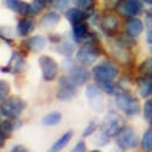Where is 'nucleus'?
<instances>
[{"mask_svg": "<svg viewBox=\"0 0 152 152\" xmlns=\"http://www.w3.org/2000/svg\"><path fill=\"white\" fill-rule=\"evenodd\" d=\"M100 56V50L97 46V42L94 38V35L89 40L83 43V45L77 50L75 58L83 66H91L96 62V60Z\"/></svg>", "mask_w": 152, "mask_h": 152, "instance_id": "obj_1", "label": "nucleus"}, {"mask_svg": "<svg viewBox=\"0 0 152 152\" xmlns=\"http://www.w3.org/2000/svg\"><path fill=\"white\" fill-rule=\"evenodd\" d=\"M115 102H116V106L129 117L137 116L139 113H140L141 106H140L139 100L133 94H130L128 91L123 90L118 95H116Z\"/></svg>", "mask_w": 152, "mask_h": 152, "instance_id": "obj_2", "label": "nucleus"}, {"mask_svg": "<svg viewBox=\"0 0 152 152\" xmlns=\"http://www.w3.org/2000/svg\"><path fill=\"white\" fill-rule=\"evenodd\" d=\"M117 75L118 69L115 63L111 61H102L93 68V77L99 84L113 82Z\"/></svg>", "mask_w": 152, "mask_h": 152, "instance_id": "obj_3", "label": "nucleus"}, {"mask_svg": "<svg viewBox=\"0 0 152 152\" xmlns=\"http://www.w3.org/2000/svg\"><path fill=\"white\" fill-rule=\"evenodd\" d=\"M27 104L23 99L18 96H10L5 99L0 105V112L9 119H15L23 112Z\"/></svg>", "mask_w": 152, "mask_h": 152, "instance_id": "obj_4", "label": "nucleus"}, {"mask_svg": "<svg viewBox=\"0 0 152 152\" xmlns=\"http://www.w3.org/2000/svg\"><path fill=\"white\" fill-rule=\"evenodd\" d=\"M100 128H101V133H104L108 137H115L123 130L124 121L118 113L110 111L104 118Z\"/></svg>", "mask_w": 152, "mask_h": 152, "instance_id": "obj_5", "label": "nucleus"}, {"mask_svg": "<svg viewBox=\"0 0 152 152\" xmlns=\"http://www.w3.org/2000/svg\"><path fill=\"white\" fill-rule=\"evenodd\" d=\"M116 144L121 150H133L139 145V137L130 126H124L123 130L116 136Z\"/></svg>", "mask_w": 152, "mask_h": 152, "instance_id": "obj_6", "label": "nucleus"}, {"mask_svg": "<svg viewBox=\"0 0 152 152\" xmlns=\"http://www.w3.org/2000/svg\"><path fill=\"white\" fill-rule=\"evenodd\" d=\"M102 89L95 84H90L86 86L85 95L89 101V105L91 106L93 110L96 112H104L105 110V101H104V95H102Z\"/></svg>", "mask_w": 152, "mask_h": 152, "instance_id": "obj_7", "label": "nucleus"}, {"mask_svg": "<svg viewBox=\"0 0 152 152\" xmlns=\"http://www.w3.org/2000/svg\"><path fill=\"white\" fill-rule=\"evenodd\" d=\"M39 66L42 68L43 78L46 82H53L54 79H56L57 73H58V65L51 56H48V55L40 56Z\"/></svg>", "mask_w": 152, "mask_h": 152, "instance_id": "obj_8", "label": "nucleus"}, {"mask_svg": "<svg viewBox=\"0 0 152 152\" xmlns=\"http://www.w3.org/2000/svg\"><path fill=\"white\" fill-rule=\"evenodd\" d=\"M116 10L125 17L139 16L144 12V1L142 0H123L116 7Z\"/></svg>", "mask_w": 152, "mask_h": 152, "instance_id": "obj_9", "label": "nucleus"}, {"mask_svg": "<svg viewBox=\"0 0 152 152\" xmlns=\"http://www.w3.org/2000/svg\"><path fill=\"white\" fill-rule=\"evenodd\" d=\"M68 75L67 77L69 78L71 83L74 85V86H80V85H84L88 80L90 79V72L86 69L85 66L80 65V66H77L74 65L69 71H68Z\"/></svg>", "mask_w": 152, "mask_h": 152, "instance_id": "obj_10", "label": "nucleus"}, {"mask_svg": "<svg viewBox=\"0 0 152 152\" xmlns=\"http://www.w3.org/2000/svg\"><path fill=\"white\" fill-rule=\"evenodd\" d=\"M101 29L107 35H115L119 29V20L113 14H105L100 18Z\"/></svg>", "mask_w": 152, "mask_h": 152, "instance_id": "obj_11", "label": "nucleus"}, {"mask_svg": "<svg viewBox=\"0 0 152 152\" xmlns=\"http://www.w3.org/2000/svg\"><path fill=\"white\" fill-rule=\"evenodd\" d=\"M72 35H73L74 42L82 43V42L89 40L90 38L93 37V33H90L89 27H88V24H86L84 21H82V22L73 23V27H72Z\"/></svg>", "mask_w": 152, "mask_h": 152, "instance_id": "obj_12", "label": "nucleus"}, {"mask_svg": "<svg viewBox=\"0 0 152 152\" xmlns=\"http://www.w3.org/2000/svg\"><path fill=\"white\" fill-rule=\"evenodd\" d=\"M144 28H145V24L142 20L139 18L137 16L128 17V20L125 21V33L133 38L140 35L144 32Z\"/></svg>", "mask_w": 152, "mask_h": 152, "instance_id": "obj_13", "label": "nucleus"}, {"mask_svg": "<svg viewBox=\"0 0 152 152\" xmlns=\"http://www.w3.org/2000/svg\"><path fill=\"white\" fill-rule=\"evenodd\" d=\"M24 66V58L22 55L14 53L10 58V61L7 62V65L5 67H0L1 72L4 73H12V74H16L18 73Z\"/></svg>", "mask_w": 152, "mask_h": 152, "instance_id": "obj_14", "label": "nucleus"}, {"mask_svg": "<svg viewBox=\"0 0 152 152\" xmlns=\"http://www.w3.org/2000/svg\"><path fill=\"white\" fill-rule=\"evenodd\" d=\"M3 3L7 9L12 10L18 15H22V16L29 15L31 4H27L23 0H3Z\"/></svg>", "mask_w": 152, "mask_h": 152, "instance_id": "obj_15", "label": "nucleus"}, {"mask_svg": "<svg viewBox=\"0 0 152 152\" xmlns=\"http://www.w3.org/2000/svg\"><path fill=\"white\" fill-rule=\"evenodd\" d=\"M90 16H91V11H85L83 9H79V7H72V9H68L66 11V18L72 24L77 23V22L85 21Z\"/></svg>", "mask_w": 152, "mask_h": 152, "instance_id": "obj_16", "label": "nucleus"}, {"mask_svg": "<svg viewBox=\"0 0 152 152\" xmlns=\"http://www.w3.org/2000/svg\"><path fill=\"white\" fill-rule=\"evenodd\" d=\"M136 86L139 95L141 97H147L152 95V77L151 75H141L136 79Z\"/></svg>", "mask_w": 152, "mask_h": 152, "instance_id": "obj_17", "label": "nucleus"}, {"mask_svg": "<svg viewBox=\"0 0 152 152\" xmlns=\"http://www.w3.org/2000/svg\"><path fill=\"white\" fill-rule=\"evenodd\" d=\"M45 45H46V39L43 35H33V37H29L26 40V46L34 53L42 51L45 48Z\"/></svg>", "mask_w": 152, "mask_h": 152, "instance_id": "obj_18", "label": "nucleus"}, {"mask_svg": "<svg viewBox=\"0 0 152 152\" xmlns=\"http://www.w3.org/2000/svg\"><path fill=\"white\" fill-rule=\"evenodd\" d=\"M61 20V15L56 11H50V12H46V14L40 18V22L39 24L43 27V28H51L60 22Z\"/></svg>", "mask_w": 152, "mask_h": 152, "instance_id": "obj_19", "label": "nucleus"}, {"mask_svg": "<svg viewBox=\"0 0 152 152\" xmlns=\"http://www.w3.org/2000/svg\"><path fill=\"white\" fill-rule=\"evenodd\" d=\"M34 26L35 23L32 18H28V17H23L22 20L18 21L17 23V33L18 35L21 37H27L28 34H31L34 29Z\"/></svg>", "mask_w": 152, "mask_h": 152, "instance_id": "obj_20", "label": "nucleus"}, {"mask_svg": "<svg viewBox=\"0 0 152 152\" xmlns=\"http://www.w3.org/2000/svg\"><path fill=\"white\" fill-rule=\"evenodd\" d=\"M77 95V86H69V85H61L60 90L56 94V97L62 101H67L73 99Z\"/></svg>", "mask_w": 152, "mask_h": 152, "instance_id": "obj_21", "label": "nucleus"}, {"mask_svg": "<svg viewBox=\"0 0 152 152\" xmlns=\"http://www.w3.org/2000/svg\"><path fill=\"white\" fill-rule=\"evenodd\" d=\"M72 136H73V132L72 130L66 132L60 139H57V140L55 141V144L51 146V152H60L62 148H65L68 145V142L71 141Z\"/></svg>", "mask_w": 152, "mask_h": 152, "instance_id": "obj_22", "label": "nucleus"}, {"mask_svg": "<svg viewBox=\"0 0 152 152\" xmlns=\"http://www.w3.org/2000/svg\"><path fill=\"white\" fill-rule=\"evenodd\" d=\"M100 88L102 89L104 93L108 94V95H118L121 91H123V89L121 88V85L118 83H115L113 82H108V83H102V84H99Z\"/></svg>", "mask_w": 152, "mask_h": 152, "instance_id": "obj_23", "label": "nucleus"}, {"mask_svg": "<svg viewBox=\"0 0 152 152\" xmlns=\"http://www.w3.org/2000/svg\"><path fill=\"white\" fill-rule=\"evenodd\" d=\"M61 119H62V115L60 112H51V113H49V115H46L43 118V124L53 126V125L58 124L61 122Z\"/></svg>", "mask_w": 152, "mask_h": 152, "instance_id": "obj_24", "label": "nucleus"}, {"mask_svg": "<svg viewBox=\"0 0 152 152\" xmlns=\"http://www.w3.org/2000/svg\"><path fill=\"white\" fill-rule=\"evenodd\" d=\"M141 148L145 152H152V128L145 132L141 139Z\"/></svg>", "mask_w": 152, "mask_h": 152, "instance_id": "obj_25", "label": "nucleus"}, {"mask_svg": "<svg viewBox=\"0 0 152 152\" xmlns=\"http://www.w3.org/2000/svg\"><path fill=\"white\" fill-rule=\"evenodd\" d=\"M14 129H15V126H14V123H12V122H10V121L0 122V134H1L5 139L11 136Z\"/></svg>", "mask_w": 152, "mask_h": 152, "instance_id": "obj_26", "label": "nucleus"}, {"mask_svg": "<svg viewBox=\"0 0 152 152\" xmlns=\"http://www.w3.org/2000/svg\"><path fill=\"white\" fill-rule=\"evenodd\" d=\"M57 51L61 53L62 55L71 56V55L74 53V45L71 44L69 42H62V43H60V45L57 46Z\"/></svg>", "mask_w": 152, "mask_h": 152, "instance_id": "obj_27", "label": "nucleus"}, {"mask_svg": "<svg viewBox=\"0 0 152 152\" xmlns=\"http://www.w3.org/2000/svg\"><path fill=\"white\" fill-rule=\"evenodd\" d=\"M73 1L77 5V7L83 9L85 11H93L95 5V0H73Z\"/></svg>", "mask_w": 152, "mask_h": 152, "instance_id": "obj_28", "label": "nucleus"}, {"mask_svg": "<svg viewBox=\"0 0 152 152\" xmlns=\"http://www.w3.org/2000/svg\"><path fill=\"white\" fill-rule=\"evenodd\" d=\"M139 72L142 75H151L152 77V58L144 61L139 67Z\"/></svg>", "mask_w": 152, "mask_h": 152, "instance_id": "obj_29", "label": "nucleus"}, {"mask_svg": "<svg viewBox=\"0 0 152 152\" xmlns=\"http://www.w3.org/2000/svg\"><path fill=\"white\" fill-rule=\"evenodd\" d=\"M9 94H10V84L4 79H0V102H3L5 99H7Z\"/></svg>", "mask_w": 152, "mask_h": 152, "instance_id": "obj_30", "label": "nucleus"}, {"mask_svg": "<svg viewBox=\"0 0 152 152\" xmlns=\"http://www.w3.org/2000/svg\"><path fill=\"white\" fill-rule=\"evenodd\" d=\"M144 117L152 125V100H148L144 105Z\"/></svg>", "mask_w": 152, "mask_h": 152, "instance_id": "obj_31", "label": "nucleus"}, {"mask_svg": "<svg viewBox=\"0 0 152 152\" xmlns=\"http://www.w3.org/2000/svg\"><path fill=\"white\" fill-rule=\"evenodd\" d=\"M71 3V0H53V6L56 10H66Z\"/></svg>", "mask_w": 152, "mask_h": 152, "instance_id": "obj_32", "label": "nucleus"}, {"mask_svg": "<svg viewBox=\"0 0 152 152\" xmlns=\"http://www.w3.org/2000/svg\"><path fill=\"white\" fill-rule=\"evenodd\" d=\"M96 128H97V125H96V123L94 121L89 122V124L86 125V128L83 132V136H90L91 134H94L96 132Z\"/></svg>", "mask_w": 152, "mask_h": 152, "instance_id": "obj_33", "label": "nucleus"}, {"mask_svg": "<svg viewBox=\"0 0 152 152\" xmlns=\"http://www.w3.org/2000/svg\"><path fill=\"white\" fill-rule=\"evenodd\" d=\"M108 140H110V137L107 135H105L104 133H101L97 137H96V140H95V144L99 145V146H106L108 144Z\"/></svg>", "mask_w": 152, "mask_h": 152, "instance_id": "obj_34", "label": "nucleus"}, {"mask_svg": "<svg viewBox=\"0 0 152 152\" xmlns=\"http://www.w3.org/2000/svg\"><path fill=\"white\" fill-rule=\"evenodd\" d=\"M71 152H86V145H85V141L80 140L75 144V146L71 150Z\"/></svg>", "mask_w": 152, "mask_h": 152, "instance_id": "obj_35", "label": "nucleus"}, {"mask_svg": "<svg viewBox=\"0 0 152 152\" xmlns=\"http://www.w3.org/2000/svg\"><path fill=\"white\" fill-rule=\"evenodd\" d=\"M11 152H29V151H28V148H26L22 145H16L11 148Z\"/></svg>", "mask_w": 152, "mask_h": 152, "instance_id": "obj_36", "label": "nucleus"}, {"mask_svg": "<svg viewBox=\"0 0 152 152\" xmlns=\"http://www.w3.org/2000/svg\"><path fill=\"white\" fill-rule=\"evenodd\" d=\"M147 31H146V42L152 45V27H146Z\"/></svg>", "mask_w": 152, "mask_h": 152, "instance_id": "obj_37", "label": "nucleus"}, {"mask_svg": "<svg viewBox=\"0 0 152 152\" xmlns=\"http://www.w3.org/2000/svg\"><path fill=\"white\" fill-rule=\"evenodd\" d=\"M5 140H6V139H5L1 134H0V148H3V147H4V145H5Z\"/></svg>", "mask_w": 152, "mask_h": 152, "instance_id": "obj_38", "label": "nucleus"}, {"mask_svg": "<svg viewBox=\"0 0 152 152\" xmlns=\"http://www.w3.org/2000/svg\"><path fill=\"white\" fill-rule=\"evenodd\" d=\"M144 1V4H146V5H150V6H152V0H142Z\"/></svg>", "mask_w": 152, "mask_h": 152, "instance_id": "obj_39", "label": "nucleus"}, {"mask_svg": "<svg viewBox=\"0 0 152 152\" xmlns=\"http://www.w3.org/2000/svg\"><path fill=\"white\" fill-rule=\"evenodd\" d=\"M91 152H100V151H96V150H95V151H91Z\"/></svg>", "mask_w": 152, "mask_h": 152, "instance_id": "obj_40", "label": "nucleus"}, {"mask_svg": "<svg viewBox=\"0 0 152 152\" xmlns=\"http://www.w3.org/2000/svg\"><path fill=\"white\" fill-rule=\"evenodd\" d=\"M50 152H51V151H50Z\"/></svg>", "mask_w": 152, "mask_h": 152, "instance_id": "obj_41", "label": "nucleus"}, {"mask_svg": "<svg viewBox=\"0 0 152 152\" xmlns=\"http://www.w3.org/2000/svg\"><path fill=\"white\" fill-rule=\"evenodd\" d=\"M151 100H152V99H151Z\"/></svg>", "mask_w": 152, "mask_h": 152, "instance_id": "obj_42", "label": "nucleus"}]
</instances>
